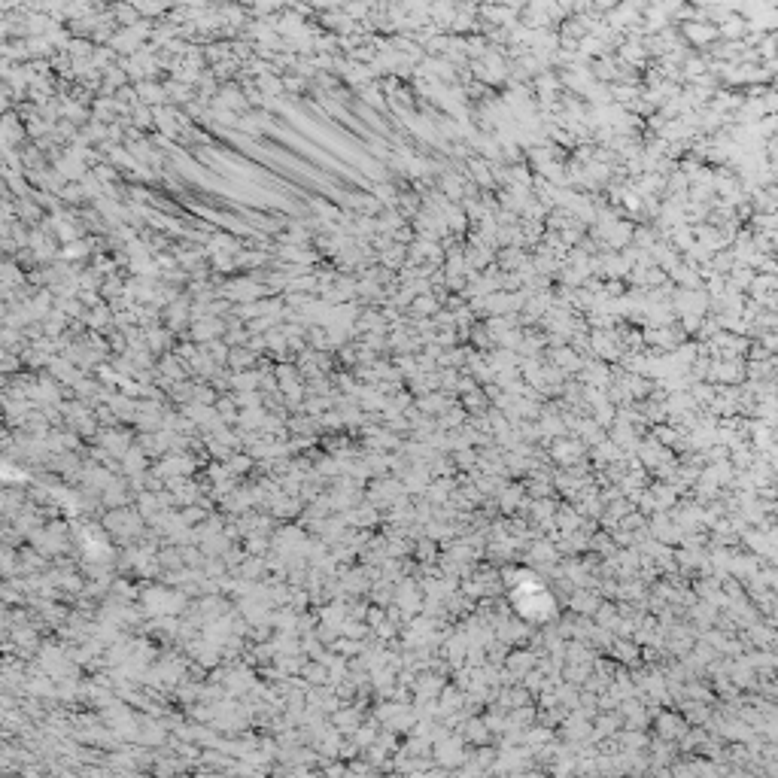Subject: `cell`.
<instances>
[{
    "mask_svg": "<svg viewBox=\"0 0 778 778\" xmlns=\"http://www.w3.org/2000/svg\"><path fill=\"white\" fill-rule=\"evenodd\" d=\"M511 599H514L517 611H520L523 617H529V620H541V617H548V614H551V608H554V602H551L548 590L541 587V581H538V578H526V584H514V587H511Z\"/></svg>",
    "mask_w": 778,
    "mask_h": 778,
    "instance_id": "1",
    "label": "cell"
}]
</instances>
